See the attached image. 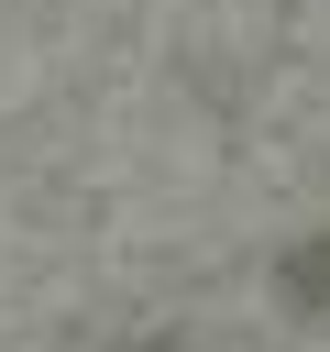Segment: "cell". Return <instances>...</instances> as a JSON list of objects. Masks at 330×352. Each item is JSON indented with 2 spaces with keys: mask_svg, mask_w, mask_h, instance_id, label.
Returning <instances> with one entry per match:
<instances>
[{
  "mask_svg": "<svg viewBox=\"0 0 330 352\" xmlns=\"http://www.w3.org/2000/svg\"><path fill=\"white\" fill-rule=\"evenodd\" d=\"M275 286H286V308H330V231H319V242H308Z\"/></svg>",
  "mask_w": 330,
  "mask_h": 352,
  "instance_id": "6da1fadb",
  "label": "cell"
}]
</instances>
